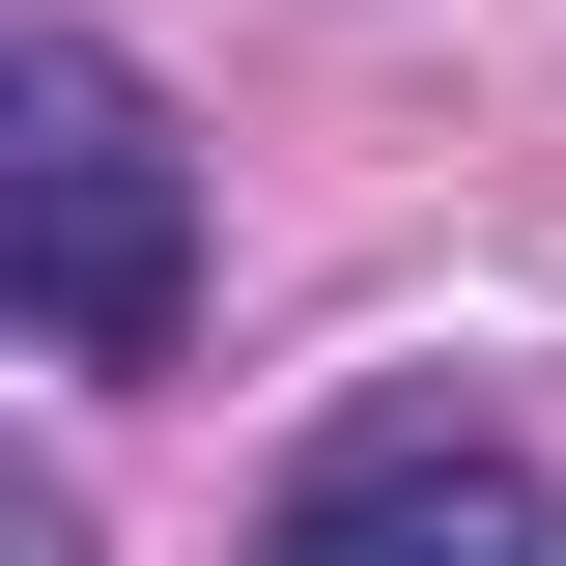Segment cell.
<instances>
[{
	"label": "cell",
	"mask_w": 566,
	"mask_h": 566,
	"mask_svg": "<svg viewBox=\"0 0 566 566\" xmlns=\"http://www.w3.org/2000/svg\"><path fill=\"white\" fill-rule=\"evenodd\" d=\"M0 312L29 368H170L199 312V142L114 29H0Z\"/></svg>",
	"instance_id": "obj_1"
},
{
	"label": "cell",
	"mask_w": 566,
	"mask_h": 566,
	"mask_svg": "<svg viewBox=\"0 0 566 566\" xmlns=\"http://www.w3.org/2000/svg\"><path fill=\"white\" fill-rule=\"evenodd\" d=\"M255 566H566V482L510 424H453V397H368L340 453L255 510Z\"/></svg>",
	"instance_id": "obj_2"
}]
</instances>
